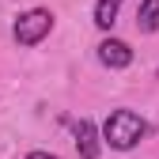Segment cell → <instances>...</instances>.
<instances>
[{"label":"cell","mask_w":159,"mask_h":159,"mask_svg":"<svg viewBox=\"0 0 159 159\" xmlns=\"http://www.w3.org/2000/svg\"><path fill=\"white\" fill-rule=\"evenodd\" d=\"M98 61L106 68H129L133 65V49L121 42V38H106L102 46H98Z\"/></svg>","instance_id":"obj_3"},{"label":"cell","mask_w":159,"mask_h":159,"mask_svg":"<svg viewBox=\"0 0 159 159\" xmlns=\"http://www.w3.org/2000/svg\"><path fill=\"white\" fill-rule=\"evenodd\" d=\"M144 133H148V125H144L140 114H133V110H114V114L106 117V125H102V140H106L110 148H117V152H129V148H136V144L144 140Z\"/></svg>","instance_id":"obj_1"},{"label":"cell","mask_w":159,"mask_h":159,"mask_svg":"<svg viewBox=\"0 0 159 159\" xmlns=\"http://www.w3.org/2000/svg\"><path fill=\"white\" fill-rule=\"evenodd\" d=\"M121 4H125V0H98V4H95V27L110 30L114 19H117V11H121Z\"/></svg>","instance_id":"obj_6"},{"label":"cell","mask_w":159,"mask_h":159,"mask_svg":"<svg viewBox=\"0 0 159 159\" xmlns=\"http://www.w3.org/2000/svg\"><path fill=\"white\" fill-rule=\"evenodd\" d=\"M136 30H144V34L159 30V0H144L140 4V11H136Z\"/></svg>","instance_id":"obj_5"},{"label":"cell","mask_w":159,"mask_h":159,"mask_svg":"<svg viewBox=\"0 0 159 159\" xmlns=\"http://www.w3.org/2000/svg\"><path fill=\"white\" fill-rule=\"evenodd\" d=\"M27 159H57V155H49V152H30Z\"/></svg>","instance_id":"obj_7"},{"label":"cell","mask_w":159,"mask_h":159,"mask_svg":"<svg viewBox=\"0 0 159 159\" xmlns=\"http://www.w3.org/2000/svg\"><path fill=\"white\" fill-rule=\"evenodd\" d=\"M72 129H76V148H80V159H98V152H102V148H98V133H95V125L84 117V121H76Z\"/></svg>","instance_id":"obj_4"},{"label":"cell","mask_w":159,"mask_h":159,"mask_svg":"<svg viewBox=\"0 0 159 159\" xmlns=\"http://www.w3.org/2000/svg\"><path fill=\"white\" fill-rule=\"evenodd\" d=\"M53 30V11H46V8H30V11H23L15 19V42L19 46H38L42 38Z\"/></svg>","instance_id":"obj_2"}]
</instances>
